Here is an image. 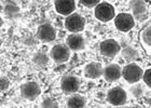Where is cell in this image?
<instances>
[{"instance_id": "2", "label": "cell", "mask_w": 151, "mask_h": 108, "mask_svg": "<svg viewBox=\"0 0 151 108\" xmlns=\"http://www.w3.org/2000/svg\"><path fill=\"white\" fill-rule=\"evenodd\" d=\"M95 16L101 22H109L114 19V9L107 2L98 3L95 8Z\"/></svg>"}, {"instance_id": "3", "label": "cell", "mask_w": 151, "mask_h": 108, "mask_svg": "<svg viewBox=\"0 0 151 108\" xmlns=\"http://www.w3.org/2000/svg\"><path fill=\"white\" fill-rule=\"evenodd\" d=\"M127 96H126V92L122 88L116 86V88H112L109 90V92L107 94V101L109 104L113 106H121L126 103Z\"/></svg>"}, {"instance_id": "1", "label": "cell", "mask_w": 151, "mask_h": 108, "mask_svg": "<svg viewBox=\"0 0 151 108\" xmlns=\"http://www.w3.org/2000/svg\"><path fill=\"white\" fill-rule=\"evenodd\" d=\"M122 76L129 83H136L142 78V69L136 63H129L122 69Z\"/></svg>"}, {"instance_id": "8", "label": "cell", "mask_w": 151, "mask_h": 108, "mask_svg": "<svg viewBox=\"0 0 151 108\" xmlns=\"http://www.w3.org/2000/svg\"><path fill=\"white\" fill-rule=\"evenodd\" d=\"M99 51L104 56L113 57L120 52V45L113 39H108L101 43Z\"/></svg>"}, {"instance_id": "16", "label": "cell", "mask_w": 151, "mask_h": 108, "mask_svg": "<svg viewBox=\"0 0 151 108\" xmlns=\"http://www.w3.org/2000/svg\"><path fill=\"white\" fill-rule=\"evenodd\" d=\"M67 106L70 108H81L85 106V101L81 95L75 94V95L70 96L68 101H67Z\"/></svg>"}, {"instance_id": "22", "label": "cell", "mask_w": 151, "mask_h": 108, "mask_svg": "<svg viewBox=\"0 0 151 108\" xmlns=\"http://www.w3.org/2000/svg\"><path fill=\"white\" fill-rule=\"evenodd\" d=\"M34 60H35L36 63H38V64H40V65H42V64H45V63H47V56H45L44 54L39 53V54H37V55L35 56Z\"/></svg>"}, {"instance_id": "9", "label": "cell", "mask_w": 151, "mask_h": 108, "mask_svg": "<svg viewBox=\"0 0 151 108\" xmlns=\"http://www.w3.org/2000/svg\"><path fill=\"white\" fill-rule=\"evenodd\" d=\"M37 37L43 42L53 41L56 37V32L52 25L50 24H43L41 25L37 30Z\"/></svg>"}, {"instance_id": "15", "label": "cell", "mask_w": 151, "mask_h": 108, "mask_svg": "<svg viewBox=\"0 0 151 108\" xmlns=\"http://www.w3.org/2000/svg\"><path fill=\"white\" fill-rule=\"evenodd\" d=\"M131 10L135 17L142 19L147 13V8L145 3L142 2V0H133L131 2Z\"/></svg>"}, {"instance_id": "13", "label": "cell", "mask_w": 151, "mask_h": 108, "mask_svg": "<svg viewBox=\"0 0 151 108\" xmlns=\"http://www.w3.org/2000/svg\"><path fill=\"white\" fill-rule=\"evenodd\" d=\"M66 45L70 50L79 51L84 48V39L81 35H70L66 40Z\"/></svg>"}, {"instance_id": "10", "label": "cell", "mask_w": 151, "mask_h": 108, "mask_svg": "<svg viewBox=\"0 0 151 108\" xmlns=\"http://www.w3.org/2000/svg\"><path fill=\"white\" fill-rule=\"evenodd\" d=\"M79 86H80L79 79L73 76L64 77L62 79V82H60L62 90L67 94H73V93L77 92L79 89Z\"/></svg>"}, {"instance_id": "11", "label": "cell", "mask_w": 151, "mask_h": 108, "mask_svg": "<svg viewBox=\"0 0 151 108\" xmlns=\"http://www.w3.org/2000/svg\"><path fill=\"white\" fill-rule=\"evenodd\" d=\"M76 9L75 0H56L55 10L60 15H70Z\"/></svg>"}, {"instance_id": "20", "label": "cell", "mask_w": 151, "mask_h": 108, "mask_svg": "<svg viewBox=\"0 0 151 108\" xmlns=\"http://www.w3.org/2000/svg\"><path fill=\"white\" fill-rule=\"evenodd\" d=\"M80 3L88 8H93L99 3V0H80Z\"/></svg>"}, {"instance_id": "23", "label": "cell", "mask_w": 151, "mask_h": 108, "mask_svg": "<svg viewBox=\"0 0 151 108\" xmlns=\"http://www.w3.org/2000/svg\"><path fill=\"white\" fill-rule=\"evenodd\" d=\"M42 106L43 107H57V103L51 99H45L42 103Z\"/></svg>"}, {"instance_id": "18", "label": "cell", "mask_w": 151, "mask_h": 108, "mask_svg": "<svg viewBox=\"0 0 151 108\" xmlns=\"http://www.w3.org/2000/svg\"><path fill=\"white\" fill-rule=\"evenodd\" d=\"M142 38L146 45L151 47V26H148L144 29V32L142 34Z\"/></svg>"}, {"instance_id": "6", "label": "cell", "mask_w": 151, "mask_h": 108, "mask_svg": "<svg viewBox=\"0 0 151 108\" xmlns=\"http://www.w3.org/2000/svg\"><path fill=\"white\" fill-rule=\"evenodd\" d=\"M70 56V49L67 45H56L51 50V57L56 63H65Z\"/></svg>"}, {"instance_id": "21", "label": "cell", "mask_w": 151, "mask_h": 108, "mask_svg": "<svg viewBox=\"0 0 151 108\" xmlns=\"http://www.w3.org/2000/svg\"><path fill=\"white\" fill-rule=\"evenodd\" d=\"M142 79H144V82L151 88V68L146 70L145 73L142 75Z\"/></svg>"}, {"instance_id": "14", "label": "cell", "mask_w": 151, "mask_h": 108, "mask_svg": "<svg viewBox=\"0 0 151 108\" xmlns=\"http://www.w3.org/2000/svg\"><path fill=\"white\" fill-rule=\"evenodd\" d=\"M85 76L88 77V78H91V79H96L98 77H101V75L104 71H103V67H101V64L98 63H90L88 64L86 66H85Z\"/></svg>"}, {"instance_id": "4", "label": "cell", "mask_w": 151, "mask_h": 108, "mask_svg": "<svg viewBox=\"0 0 151 108\" xmlns=\"http://www.w3.org/2000/svg\"><path fill=\"white\" fill-rule=\"evenodd\" d=\"M114 25L121 32H129L135 25V21L131 14L127 13H120L114 17Z\"/></svg>"}, {"instance_id": "12", "label": "cell", "mask_w": 151, "mask_h": 108, "mask_svg": "<svg viewBox=\"0 0 151 108\" xmlns=\"http://www.w3.org/2000/svg\"><path fill=\"white\" fill-rule=\"evenodd\" d=\"M122 76V69L118 64H109L104 69V77L108 82H114Z\"/></svg>"}, {"instance_id": "7", "label": "cell", "mask_w": 151, "mask_h": 108, "mask_svg": "<svg viewBox=\"0 0 151 108\" xmlns=\"http://www.w3.org/2000/svg\"><path fill=\"white\" fill-rule=\"evenodd\" d=\"M21 95L28 101H34L40 95V88L36 82H26L21 86Z\"/></svg>"}, {"instance_id": "17", "label": "cell", "mask_w": 151, "mask_h": 108, "mask_svg": "<svg viewBox=\"0 0 151 108\" xmlns=\"http://www.w3.org/2000/svg\"><path fill=\"white\" fill-rule=\"evenodd\" d=\"M122 55H123V57H124L125 60H129V62L135 60L136 58L138 57V53H137V51H136V50H134L133 48H131V47H126V48L123 49Z\"/></svg>"}, {"instance_id": "19", "label": "cell", "mask_w": 151, "mask_h": 108, "mask_svg": "<svg viewBox=\"0 0 151 108\" xmlns=\"http://www.w3.org/2000/svg\"><path fill=\"white\" fill-rule=\"evenodd\" d=\"M131 92L134 94V95L136 96V97H138V96H140L144 93V89H142V84H136V86H134L131 89Z\"/></svg>"}, {"instance_id": "5", "label": "cell", "mask_w": 151, "mask_h": 108, "mask_svg": "<svg viewBox=\"0 0 151 108\" xmlns=\"http://www.w3.org/2000/svg\"><path fill=\"white\" fill-rule=\"evenodd\" d=\"M85 21L81 15L79 14H70L66 19L65 26L66 28L71 32H80L84 29Z\"/></svg>"}]
</instances>
